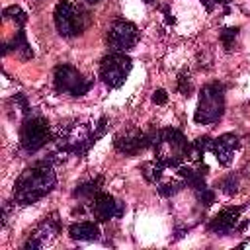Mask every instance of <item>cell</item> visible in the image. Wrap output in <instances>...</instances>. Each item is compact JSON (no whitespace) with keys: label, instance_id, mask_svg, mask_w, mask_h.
Listing matches in <instances>:
<instances>
[{"label":"cell","instance_id":"cell-8","mask_svg":"<svg viewBox=\"0 0 250 250\" xmlns=\"http://www.w3.org/2000/svg\"><path fill=\"white\" fill-rule=\"evenodd\" d=\"M53 82H55V90L59 94H70V96H84L94 84L90 78H84L78 72V68H74L72 64L55 66Z\"/></svg>","mask_w":250,"mask_h":250},{"label":"cell","instance_id":"cell-27","mask_svg":"<svg viewBox=\"0 0 250 250\" xmlns=\"http://www.w3.org/2000/svg\"><path fill=\"white\" fill-rule=\"evenodd\" d=\"M213 2H215V4H229L230 0H213Z\"/></svg>","mask_w":250,"mask_h":250},{"label":"cell","instance_id":"cell-19","mask_svg":"<svg viewBox=\"0 0 250 250\" xmlns=\"http://www.w3.org/2000/svg\"><path fill=\"white\" fill-rule=\"evenodd\" d=\"M211 145H213V141H211L209 137H199V139H195V141L191 143V148H189V158H191L193 162H199L201 156L205 154V150L211 148Z\"/></svg>","mask_w":250,"mask_h":250},{"label":"cell","instance_id":"cell-4","mask_svg":"<svg viewBox=\"0 0 250 250\" xmlns=\"http://www.w3.org/2000/svg\"><path fill=\"white\" fill-rule=\"evenodd\" d=\"M225 111V86L221 82H209L199 92V104L195 109V121L209 125L221 119Z\"/></svg>","mask_w":250,"mask_h":250},{"label":"cell","instance_id":"cell-26","mask_svg":"<svg viewBox=\"0 0 250 250\" xmlns=\"http://www.w3.org/2000/svg\"><path fill=\"white\" fill-rule=\"evenodd\" d=\"M166 100H168L166 90H162V88H160V90H154V94H152V102H154V104H160V105H162V104H166Z\"/></svg>","mask_w":250,"mask_h":250},{"label":"cell","instance_id":"cell-17","mask_svg":"<svg viewBox=\"0 0 250 250\" xmlns=\"http://www.w3.org/2000/svg\"><path fill=\"white\" fill-rule=\"evenodd\" d=\"M102 182H104V178L102 176H98V178H94V180H88V182H84V184H80V186H76V189L72 191V195L74 197H80V199H92V197H96L102 189Z\"/></svg>","mask_w":250,"mask_h":250},{"label":"cell","instance_id":"cell-11","mask_svg":"<svg viewBox=\"0 0 250 250\" xmlns=\"http://www.w3.org/2000/svg\"><path fill=\"white\" fill-rule=\"evenodd\" d=\"M113 145H115V148H117L121 154H127V156H135V154H139L143 148L150 146L148 135L143 133L141 129L133 127V125L121 129V131L115 135Z\"/></svg>","mask_w":250,"mask_h":250},{"label":"cell","instance_id":"cell-23","mask_svg":"<svg viewBox=\"0 0 250 250\" xmlns=\"http://www.w3.org/2000/svg\"><path fill=\"white\" fill-rule=\"evenodd\" d=\"M221 189L225 191V193H229V195H232V193H236L238 191V178L234 176V174H229L227 178H223L221 180Z\"/></svg>","mask_w":250,"mask_h":250},{"label":"cell","instance_id":"cell-20","mask_svg":"<svg viewBox=\"0 0 250 250\" xmlns=\"http://www.w3.org/2000/svg\"><path fill=\"white\" fill-rule=\"evenodd\" d=\"M4 20L8 21V20H12V21H16L20 27L25 23V20H27V16H25V12L20 8V6H8L6 10H4Z\"/></svg>","mask_w":250,"mask_h":250},{"label":"cell","instance_id":"cell-25","mask_svg":"<svg viewBox=\"0 0 250 250\" xmlns=\"http://www.w3.org/2000/svg\"><path fill=\"white\" fill-rule=\"evenodd\" d=\"M156 189H158V193H160V195L170 197V195H174V193H178V191L182 189V184H178V182H168V184L158 186Z\"/></svg>","mask_w":250,"mask_h":250},{"label":"cell","instance_id":"cell-16","mask_svg":"<svg viewBox=\"0 0 250 250\" xmlns=\"http://www.w3.org/2000/svg\"><path fill=\"white\" fill-rule=\"evenodd\" d=\"M207 166L205 164H201L197 170L195 168H189V166H182L180 168V176L188 182V186H191L193 189H199V188H203L205 186V174H207Z\"/></svg>","mask_w":250,"mask_h":250},{"label":"cell","instance_id":"cell-22","mask_svg":"<svg viewBox=\"0 0 250 250\" xmlns=\"http://www.w3.org/2000/svg\"><path fill=\"white\" fill-rule=\"evenodd\" d=\"M236 35H238V27H225V29H221V43H223L225 51L232 49Z\"/></svg>","mask_w":250,"mask_h":250},{"label":"cell","instance_id":"cell-24","mask_svg":"<svg viewBox=\"0 0 250 250\" xmlns=\"http://www.w3.org/2000/svg\"><path fill=\"white\" fill-rule=\"evenodd\" d=\"M195 197H197V201H199L201 205L209 207V205L215 201V191H213V189H209L207 186H203V188L195 189Z\"/></svg>","mask_w":250,"mask_h":250},{"label":"cell","instance_id":"cell-29","mask_svg":"<svg viewBox=\"0 0 250 250\" xmlns=\"http://www.w3.org/2000/svg\"><path fill=\"white\" fill-rule=\"evenodd\" d=\"M145 2H146V4H152V2H154V0H145Z\"/></svg>","mask_w":250,"mask_h":250},{"label":"cell","instance_id":"cell-28","mask_svg":"<svg viewBox=\"0 0 250 250\" xmlns=\"http://www.w3.org/2000/svg\"><path fill=\"white\" fill-rule=\"evenodd\" d=\"M86 2H92V4H96V2H100V0H86Z\"/></svg>","mask_w":250,"mask_h":250},{"label":"cell","instance_id":"cell-3","mask_svg":"<svg viewBox=\"0 0 250 250\" xmlns=\"http://www.w3.org/2000/svg\"><path fill=\"white\" fill-rule=\"evenodd\" d=\"M154 154L156 160H160L164 166H178L182 160L189 158L191 145L186 141L182 131L178 129H162L158 135V141L154 143Z\"/></svg>","mask_w":250,"mask_h":250},{"label":"cell","instance_id":"cell-9","mask_svg":"<svg viewBox=\"0 0 250 250\" xmlns=\"http://www.w3.org/2000/svg\"><path fill=\"white\" fill-rule=\"evenodd\" d=\"M139 41V29L127 20H115L107 31V43L111 51H129Z\"/></svg>","mask_w":250,"mask_h":250},{"label":"cell","instance_id":"cell-10","mask_svg":"<svg viewBox=\"0 0 250 250\" xmlns=\"http://www.w3.org/2000/svg\"><path fill=\"white\" fill-rule=\"evenodd\" d=\"M61 232V221L57 213L47 215L33 230V234H29V238L23 242V250H37V248H45L49 246L57 234Z\"/></svg>","mask_w":250,"mask_h":250},{"label":"cell","instance_id":"cell-5","mask_svg":"<svg viewBox=\"0 0 250 250\" xmlns=\"http://www.w3.org/2000/svg\"><path fill=\"white\" fill-rule=\"evenodd\" d=\"M51 141V129L45 117L41 115H27L20 129V145L25 152L33 154L43 148Z\"/></svg>","mask_w":250,"mask_h":250},{"label":"cell","instance_id":"cell-12","mask_svg":"<svg viewBox=\"0 0 250 250\" xmlns=\"http://www.w3.org/2000/svg\"><path fill=\"white\" fill-rule=\"evenodd\" d=\"M123 211H125V205L105 191H100L96 197H92V213L100 223L109 221L113 217H121Z\"/></svg>","mask_w":250,"mask_h":250},{"label":"cell","instance_id":"cell-7","mask_svg":"<svg viewBox=\"0 0 250 250\" xmlns=\"http://www.w3.org/2000/svg\"><path fill=\"white\" fill-rule=\"evenodd\" d=\"M131 59L123 51H111L100 61V78L109 88H119L131 72Z\"/></svg>","mask_w":250,"mask_h":250},{"label":"cell","instance_id":"cell-2","mask_svg":"<svg viewBox=\"0 0 250 250\" xmlns=\"http://www.w3.org/2000/svg\"><path fill=\"white\" fill-rule=\"evenodd\" d=\"M107 129V119L100 117L98 123H86V121H68L61 123L55 141L59 145V150L62 154H78L82 156Z\"/></svg>","mask_w":250,"mask_h":250},{"label":"cell","instance_id":"cell-15","mask_svg":"<svg viewBox=\"0 0 250 250\" xmlns=\"http://www.w3.org/2000/svg\"><path fill=\"white\" fill-rule=\"evenodd\" d=\"M68 236L72 240H96L100 236V229L92 221H80L68 227Z\"/></svg>","mask_w":250,"mask_h":250},{"label":"cell","instance_id":"cell-21","mask_svg":"<svg viewBox=\"0 0 250 250\" xmlns=\"http://www.w3.org/2000/svg\"><path fill=\"white\" fill-rule=\"evenodd\" d=\"M178 92L182 96H191V92H193V84H191V78H189L188 70H182L180 76H178Z\"/></svg>","mask_w":250,"mask_h":250},{"label":"cell","instance_id":"cell-13","mask_svg":"<svg viewBox=\"0 0 250 250\" xmlns=\"http://www.w3.org/2000/svg\"><path fill=\"white\" fill-rule=\"evenodd\" d=\"M238 145H240V141H238V137L234 133H225V135H221V137H217L213 141L211 150H213V154H215L219 164L229 166L232 162V156H234Z\"/></svg>","mask_w":250,"mask_h":250},{"label":"cell","instance_id":"cell-6","mask_svg":"<svg viewBox=\"0 0 250 250\" xmlns=\"http://www.w3.org/2000/svg\"><path fill=\"white\" fill-rule=\"evenodd\" d=\"M53 18H55V25H57V31L62 35V37H76L84 31L86 27V18L82 14V10L68 2V0H61L57 6H55V12H53Z\"/></svg>","mask_w":250,"mask_h":250},{"label":"cell","instance_id":"cell-14","mask_svg":"<svg viewBox=\"0 0 250 250\" xmlns=\"http://www.w3.org/2000/svg\"><path fill=\"white\" fill-rule=\"evenodd\" d=\"M240 213H242V207H227V209L219 211L211 219L209 230L215 232V234H229L236 227V223L240 219Z\"/></svg>","mask_w":250,"mask_h":250},{"label":"cell","instance_id":"cell-18","mask_svg":"<svg viewBox=\"0 0 250 250\" xmlns=\"http://www.w3.org/2000/svg\"><path fill=\"white\" fill-rule=\"evenodd\" d=\"M166 166L160 162V160H148V162H145L143 166H141V172H143V176H145V180L146 182H150V184H156L160 178H162V170H164Z\"/></svg>","mask_w":250,"mask_h":250},{"label":"cell","instance_id":"cell-1","mask_svg":"<svg viewBox=\"0 0 250 250\" xmlns=\"http://www.w3.org/2000/svg\"><path fill=\"white\" fill-rule=\"evenodd\" d=\"M57 186V176L53 170V160L45 158L23 170L14 186V201L18 205H31L45 197Z\"/></svg>","mask_w":250,"mask_h":250}]
</instances>
